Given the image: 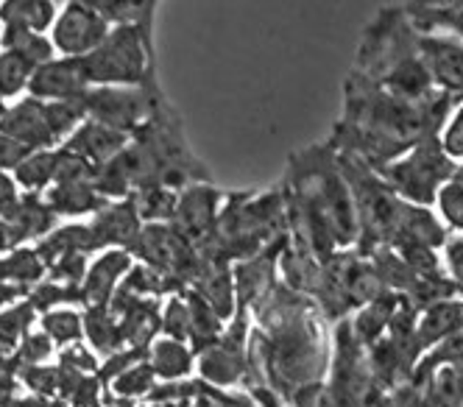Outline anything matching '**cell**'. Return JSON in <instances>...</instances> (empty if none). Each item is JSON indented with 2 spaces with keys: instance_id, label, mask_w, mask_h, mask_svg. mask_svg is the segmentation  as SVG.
Returning a JSON list of instances; mask_svg holds the SVG:
<instances>
[{
  "instance_id": "6da1fadb",
  "label": "cell",
  "mask_w": 463,
  "mask_h": 407,
  "mask_svg": "<svg viewBox=\"0 0 463 407\" xmlns=\"http://www.w3.org/2000/svg\"><path fill=\"white\" fill-rule=\"evenodd\" d=\"M90 87H148L156 84L154 28L115 25L109 37L81 59Z\"/></svg>"
},
{
  "instance_id": "7a4b0ae2",
  "label": "cell",
  "mask_w": 463,
  "mask_h": 407,
  "mask_svg": "<svg viewBox=\"0 0 463 407\" xmlns=\"http://www.w3.org/2000/svg\"><path fill=\"white\" fill-rule=\"evenodd\" d=\"M455 171L458 165L441 151L439 137H433L413 146L408 154L393 159L377 174L400 201L427 210L430 204H436L439 190L455 176Z\"/></svg>"
},
{
  "instance_id": "3957f363",
  "label": "cell",
  "mask_w": 463,
  "mask_h": 407,
  "mask_svg": "<svg viewBox=\"0 0 463 407\" xmlns=\"http://www.w3.org/2000/svg\"><path fill=\"white\" fill-rule=\"evenodd\" d=\"M128 254L182 288H190L195 282L198 254L174 223H146Z\"/></svg>"
},
{
  "instance_id": "277c9868",
  "label": "cell",
  "mask_w": 463,
  "mask_h": 407,
  "mask_svg": "<svg viewBox=\"0 0 463 407\" xmlns=\"http://www.w3.org/2000/svg\"><path fill=\"white\" fill-rule=\"evenodd\" d=\"M159 95V81L148 87H90L81 98V107L87 120L131 137L148 120Z\"/></svg>"
},
{
  "instance_id": "5b68a950",
  "label": "cell",
  "mask_w": 463,
  "mask_h": 407,
  "mask_svg": "<svg viewBox=\"0 0 463 407\" xmlns=\"http://www.w3.org/2000/svg\"><path fill=\"white\" fill-rule=\"evenodd\" d=\"M112 25L95 12L90 0L64 4L51 25V45L59 56L84 59L109 37Z\"/></svg>"
},
{
  "instance_id": "8992f818",
  "label": "cell",
  "mask_w": 463,
  "mask_h": 407,
  "mask_svg": "<svg viewBox=\"0 0 463 407\" xmlns=\"http://www.w3.org/2000/svg\"><path fill=\"white\" fill-rule=\"evenodd\" d=\"M223 195L226 193H221L213 185H190V187L179 190L174 226L193 243V249L215 234V223H218Z\"/></svg>"
},
{
  "instance_id": "52a82bcc",
  "label": "cell",
  "mask_w": 463,
  "mask_h": 407,
  "mask_svg": "<svg viewBox=\"0 0 463 407\" xmlns=\"http://www.w3.org/2000/svg\"><path fill=\"white\" fill-rule=\"evenodd\" d=\"M87 90H90V84L84 76L81 59L53 56L51 62L40 64L34 71L25 95L45 100V104H56V100H81L87 95Z\"/></svg>"
},
{
  "instance_id": "ba28073f",
  "label": "cell",
  "mask_w": 463,
  "mask_h": 407,
  "mask_svg": "<svg viewBox=\"0 0 463 407\" xmlns=\"http://www.w3.org/2000/svg\"><path fill=\"white\" fill-rule=\"evenodd\" d=\"M0 134L23 143L31 151H51L59 148L56 134L48 123V107L45 100L37 98H20L12 107H6V115L0 118Z\"/></svg>"
},
{
  "instance_id": "9c48e42d",
  "label": "cell",
  "mask_w": 463,
  "mask_h": 407,
  "mask_svg": "<svg viewBox=\"0 0 463 407\" xmlns=\"http://www.w3.org/2000/svg\"><path fill=\"white\" fill-rule=\"evenodd\" d=\"M419 56L427 76L441 92L463 98V40L441 33H419Z\"/></svg>"
},
{
  "instance_id": "30bf717a",
  "label": "cell",
  "mask_w": 463,
  "mask_h": 407,
  "mask_svg": "<svg viewBox=\"0 0 463 407\" xmlns=\"http://www.w3.org/2000/svg\"><path fill=\"white\" fill-rule=\"evenodd\" d=\"M288 243V237H282V241L266 246L260 254L243 260V262H235L232 265V279H235V298L241 308H254V304L266 296L277 282H279V254Z\"/></svg>"
},
{
  "instance_id": "8fae6325",
  "label": "cell",
  "mask_w": 463,
  "mask_h": 407,
  "mask_svg": "<svg viewBox=\"0 0 463 407\" xmlns=\"http://www.w3.org/2000/svg\"><path fill=\"white\" fill-rule=\"evenodd\" d=\"M87 226L92 232V249H95V254L98 251H109V249L128 251L131 246H135L137 234L143 229L131 198L104 204V207L92 215V223H87Z\"/></svg>"
},
{
  "instance_id": "7c38bea8",
  "label": "cell",
  "mask_w": 463,
  "mask_h": 407,
  "mask_svg": "<svg viewBox=\"0 0 463 407\" xmlns=\"http://www.w3.org/2000/svg\"><path fill=\"white\" fill-rule=\"evenodd\" d=\"M131 265H135V257H131L128 251H123V249L98 251V257L90 262L84 282H81L84 310L87 308H104V304H109Z\"/></svg>"
},
{
  "instance_id": "4fadbf2b",
  "label": "cell",
  "mask_w": 463,
  "mask_h": 407,
  "mask_svg": "<svg viewBox=\"0 0 463 407\" xmlns=\"http://www.w3.org/2000/svg\"><path fill=\"white\" fill-rule=\"evenodd\" d=\"M128 134H120L115 128H107L101 123L84 120L68 140H64V151H71L76 156H81L84 162H90L92 167L107 165L109 159H115L126 146H128Z\"/></svg>"
},
{
  "instance_id": "5bb4252c",
  "label": "cell",
  "mask_w": 463,
  "mask_h": 407,
  "mask_svg": "<svg viewBox=\"0 0 463 407\" xmlns=\"http://www.w3.org/2000/svg\"><path fill=\"white\" fill-rule=\"evenodd\" d=\"M6 221L14 226V232H17L23 246L28 241L40 243L45 234H51L56 229V215L48 207V201H45L43 193H20L17 207H14V213Z\"/></svg>"
},
{
  "instance_id": "9a60e30c",
  "label": "cell",
  "mask_w": 463,
  "mask_h": 407,
  "mask_svg": "<svg viewBox=\"0 0 463 407\" xmlns=\"http://www.w3.org/2000/svg\"><path fill=\"white\" fill-rule=\"evenodd\" d=\"M148 365L159 383H182L193 377L195 355L187 344L171 341V337H156L148 346Z\"/></svg>"
},
{
  "instance_id": "2e32d148",
  "label": "cell",
  "mask_w": 463,
  "mask_h": 407,
  "mask_svg": "<svg viewBox=\"0 0 463 407\" xmlns=\"http://www.w3.org/2000/svg\"><path fill=\"white\" fill-rule=\"evenodd\" d=\"M37 257L43 260V265H53L64 257L73 254H95L92 249V232L87 223H68V226H56L51 234H45L43 241L34 246Z\"/></svg>"
},
{
  "instance_id": "e0dca14e",
  "label": "cell",
  "mask_w": 463,
  "mask_h": 407,
  "mask_svg": "<svg viewBox=\"0 0 463 407\" xmlns=\"http://www.w3.org/2000/svg\"><path fill=\"white\" fill-rule=\"evenodd\" d=\"M48 207L53 210V215H64V218H81V215H95L104 207L101 195L95 193L92 182H73V185H53L45 193Z\"/></svg>"
},
{
  "instance_id": "ac0fdd59",
  "label": "cell",
  "mask_w": 463,
  "mask_h": 407,
  "mask_svg": "<svg viewBox=\"0 0 463 407\" xmlns=\"http://www.w3.org/2000/svg\"><path fill=\"white\" fill-rule=\"evenodd\" d=\"M400 301H402L400 296L391 293V290H385L380 298L369 301L366 308H360L357 316H354V321H349L354 341H357L360 346H374V344L380 341V337L388 332V324H391L396 308H400Z\"/></svg>"
},
{
  "instance_id": "d6986e66",
  "label": "cell",
  "mask_w": 463,
  "mask_h": 407,
  "mask_svg": "<svg viewBox=\"0 0 463 407\" xmlns=\"http://www.w3.org/2000/svg\"><path fill=\"white\" fill-rule=\"evenodd\" d=\"M187 301V313H190V335H187V346L193 349V355L198 357L202 352H207L213 344H218V337L223 335V321L215 316V310L210 304L198 296L193 288H187L184 293Z\"/></svg>"
},
{
  "instance_id": "ffe728a7",
  "label": "cell",
  "mask_w": 463,
  "mask_h": 407,
  "mask_svg": "<svg viewBox=\"0 0 463 407\" xmlns=\"http://www.w3.org/2000/svg\"><path fill=\"white\" fill-rule=\"evenodd\" d=\"M81 321H84V341L90 344V349L95 355H104V360H107L115 352L126 349L118 318L109 310V304H104V308H87L81 313Z\"/></svg>"
},
{
  "instance_id": "44dd1931",
  "label": "cell",
  "mask_w": 463,
  "mask_h": 407,
  "mask_svg": "<svg viewBox=\"0 0 463 407\" xmlns=\"http://www.w3.org/2000/svg\"><path fill=\"white\" fill-rule=\"evenodd\" d=\"M59 14L53 0H6L0 4V25H17L34 33H45Z\"/></svg>"
},
{
  "instance_id": "7402d4cb",
  "label": "cell",
  "mask_w": 463,
  "mask_h": 407,
  "mask_svg": "<svg viewBox=\"0 0 463 407\" xmlns=\"http://www.w3.org/2000/svg\"><path fill=\"white\" fill-rule=\"evenodd\" d=\"M59 159H61V146L51 151H34L23 159V165L12 174L14 185L20 193H45L56 182L59 171Z\"/></svg>"
},
{
  "instance_id": "603a6c76",
  "label": "cell",
  "mask_w": 463,
  "mask_h": 407,
  "mask_svg": "<svg viewBox=\"0 0 463 407\" xmlns=\"http://www.w3.org/2000/svg\"><path fill=\"white\" fill-rule=\"evenodd\" d=\"M37 329L48 337L56 349H68L73 344H84V321L73 308H59L37 316Z\"/></svg>"
},
{
  "instance_id": "cb8c5ba5",
  "label": "cell",
  "mask_w": 463,
  "mask_h": 407,
  "mask_svg": "<svg viewBox=\"0 0 463 407\" xmlns=\"http://www.w3.org/2000/svg\"><path fill=\"white\" fill-rule=\"evenodd\" d=\"M0 51L20 53L37 67L56 56L48 33H34V31L17 28V25H4V31H0Z\"/></svg>"
},
{
  "instance_id": "d4e9b609",
  "label": "cell",
  "mask_w": 463,
  "mask_h": 407,
  "mask_svg": "<svg viewBox=\"0 0 463 407\" xmlns=\"http://www.w3.org/2000/svg\"><path fill=\"white\" fill-rule=\"evenodd\" d=\"M43 279H45V265L37 257L34 246H31V249L20 246V249L9 251L6 257H0V282L34 288Z\"/></svg>"
},
{
  "instance_id": "484cf974",
  "label": "cell",
  "mask_w": 463,
  "mask_h": 407,
  "mask_svg": "<svg viewBox=\"0 0 463 407\" xmlns=\"http://www.w3.org/2000/svg\"><path fill=\"white\" fill-rule=\"evenodd\" d=\"M131 204H135V213L143 226L146 223H174L179 193L168 190V187H143L131 195Z\"/></svg>"
},
{
  "instance_id": "4316f807",
  "label": "cell",
  "mask_w": 463,
  "mask_h": 407,
  "mask_svg": "<svg viewBox=\"0 0 463 407\" xmlns=\"http://www.w3.org/2000/svg\"><path fill=\"white\" fill-rule=\"evenodd\" d=\"M34 321H37V313L31 310L28 301H20V304H14V308L0 313V365L14 355V349L31 332V324Z\"/></svg>"
},
{
  "instance_id": "83f0119b",
  "label": "cell",
  "mask_w": 463,
  "mask_h": 407,
  "mask_svg": "<svg viewBox=\"0 0 463 407\" xmlns=\"http://www.w3.org/2000/svg\"><path fill=\"white\" fill-rule=\"evenodd\" d=\"M156 374L151 371V365H148V357L143 360V363H137V365H131L128 371H123L120 377H115L112 383H109V388H104L109 396H115V399H123V402H135L137 404V399H148V393L156 388Z\"/></svg>"
},
{
  "instance_id": "f1b7e54d",
  "label": "cell",
  "mask_w": 463,
  "mask_h": 407,
  "mask_svg": "<svg viewBox=\"0 0 463 407\" xmlns=\"http://www.w3.org/2000/svg\"><path fill=\"white\" fill-rule=\"evenodd\" d=\"M25 301L31 304V310L37 316L59 308H71V304H81V288L79 285H59L51 279L37 282L34 288H28Z\"/></svg>"
},
{
  "instance_id": "f546056e",
  "label": "cell",
  "mask_w": 463,
  "mask_h": 407,
  "mask_svg": "<svg viewBox=\"0 0 463 407\" xmlns=\"http://www.w3.org/2000/svg\"><path fill=\"white\" fill-rule=\"evenodd\" d=\"M34 71H37V64H31L25 56L0 51V98L4 100L20 98L28 90V81L34 76Z\"/></svg>"
},
{
  "instance_id": "4dcf8cb0",
  "label": "cell",
  "mask_w": 463,
  "mask_h": 407,
  "mask_svg": "<svg viewBox=\"0 0 463 407\" xmlns=\"http://www.w3.org/2000/svg\"><path fill=\"white\" fill-rule=\"evenodd\" d=\"M187 335H190L187 301L182 293L168 296L162 301V310H159V337H171V341L187 344Z\"/></svg>"
},
{
  "instance_id": "1f68e13d",
  "label": "cell",
  "mask_w": 463,
  "mask_h": 407,
  "mask_svg": "<svg viewBox=\"0 0 463 407\" xmlns=\"http://www.w3.org/2000/svg\"><path fill=\"white\" fill-rule=\"evenodd\" d=\"M17 385L31 391V396H43V399H56L59 396V365H31L14 374Z\"/></svg>"
},
{
  "instance_id": "d6a6232c",
  "label": "cell",
  "mask_w": 463,
  "mask_h": 407,
  "mask_svg": "<svg viewBox=\"0 0 463 407\" xmlns=\"http://www.w3.org/2000/svg\"><path fill=\"white\" fill-rule=\"evenodd\" d=\"M436 204H439V213H441V223L444 229L449 226L452 232H463V185L449 179L439 195H436Z\"/></svg>"
},
{
  "instance_id": "836d02e7",
  "label": "cell",
  "mask_w": 463,
  "mask_h": 407,
  "mask_svg": "<svg viewBox=\"0 0 463 407\" xmlns=\"http://www.w3.org/2000/svg\"><path fill=\"white\" fill-rule=\"evenodd\" d=\"M146 357H148V352H143V349H120V352H115L112 357H107L101 365H98L95 380L101 383V388H109V383H112L115 377H120L123 371H128L131 365L143 363Z\"/></svg>"
},
{
  "instance_id": "e575fe53",
  "label": "cell",
  "mask_w": 463,
  "mask_h": 407,
  "mask_svg": "<svg viewBox=\"0 0 463 407\" xmlns=\"http://www.w3.org/2000/svg\"><path fill=\"white\" fill-rule=\"evenodd\" d=\"M441 151L455 162H463V98L455 104L452 115L447 118V123L441 126V137H439Z\"/></svg>"
},
{
  "instance_id": "d590c367",
  "label": "cell",
  "mask_w": 463,
  "mask_h": 407,
  "mask_svg": "<svg viewBox=\"0 0 463 407\" xmlns=\"http://www.w3.org/2000/svg\"><path fill=\"white\" fill-rule=\"evenodd\" d=\"M290 407H341L335 391L329 388L326 380L321 383H313V385H305L299 391H293L290 399H288Z\"/></svg>"
},
{
  "instance_id": "8d00e7d4",
  "label": "cell",
  "mask_w": 463,
  "mask_h": 407,
  "mask_svg": "<svg viewBox=\"0 0 463 407\" xmlns=\"http://www.w3.org/2000/svg\"><path fill=\"white\" fill-rule=\"evenodd\" d=\"M59 368H71L79 371V374H98V355L87 346V344H73L68 349H59Z\"/></svg>"
},
{
  "instance_id": "74e56055",
  "label": "cell",
  "mask_w": 463,
  "mask_h": 407,
  "mask_svg": "<svg viewBox=\"0 0 463 407\" xmlns=\"http://www.w3.org/2000/svg\"><path fill=\"white\" fill-rule=\"evenodd\" d=\"M28 154H34V151L25 148L23 143H17L12 137H6V134H0V171L4 174H14Z\"/></svg>"
},
{
  "instance_id": "f35d334b",
  "label": "cell",
  "mask_w": 463,
  "mask_h": 407,
  "mask_svg": "<svg viewBox=\"0 0 463 407\" xmlns=\"http://www.w3.org/2000/svg\"><path fill=\"white\" fill-rule=\"evenodd\" d=\"M17 201H20V187L14 185V176L0 171V218L6 221L14 213Z\"/></svg>"
},
{
  "instance_id": "ab89813d",
  "label": "cell",
  "mask_w": 463,
  "mask_h": 407,
  "mask_svg": "<svg viewBox=\"0 0 463 407\" xmlns=\"http://www.w3.org/2000/svg\"><path fill=\"white\" fill-rule=\"evenodd\" d=\"M444 257H447L449 274H452L455 282L460 285V279H463V234H460V237H447V243H444Z\"/></svg>"
},
{
  "instance_id": "60d3db41",
  "label": "cell",
  "mask_w": 463,
  "mask_h": 407,
  "mask_svg": "<svg viewBox=\"0 0 463 407\" xmlns=\"http://www.w3.org/2000/svg\"><path fill=\"white\" fill-rule=\"evenodd\" d=\"M20 246H23V243H20V237H17L14 226H12L9 221L0 218V254H9V251H14V249H20Z\"/></svg>"
},
{
  "instance_id": "b9f144b4",
  "label": "cell",
  "mask_w": 463,
  "mask_h": 407,
  "mask_svg": "<svg viewBox=\"0 0 463 407\" xmlns=\"http://www.w3.org/2000/svg\"><path fill=\"white\" fill-rule=\"evenodd\" d=\"M452 179L463 185V165H458V171H455V176H452Z\"/></svg>"
},
{
  "instance_id": "7bdbcfd3",
  "label": "cell",
  "mask_w": 463,
  "mask_h": 407,
  "mask_svg": "<svg viewBox=\"0 0 463 407\" xmlns=\"http://www.w3.org/2000/svg\"><path fill=\"white\" fill-rule=\"evenodd\" d=\"M137 407H174V404H154V402H146V404H137Z\"/></svg>"
},
{
  "instance_id": "ee69618b",
  "label": "cell",
  "mask_w": 463,
  "mask_h": 407,
  "mask_svg": "<svg viewBox=\"0 0 463 407\" xmlns=\"http://www.w3.org/2000/svg\"><path fill=\"white\" fill-rule=\"evenodd\" d=\"M6 107H9V104H6V100H4V98H0V118H4V115H6Z\"/></svg>"
},
{
  "instance_id": "f6af8a7d",
  "label": "cell",
  "mask_w": 463,
  "mask_h": 407,
  "mask_svg": "<svg viewBox=\"0 0 463 407\" xmlns=\"http://www.w3.org/2000/svg\"><path fill=\"white\" fill-rule=\"evenodd\" d=\"M0 31H4V25H0Z\"/></svg>"
},
{
  "instance_id": "bcb514c9",
  "label": "cell",
  "mask_w": 463,
  "mask_h": 407,
  "mask_svg": "<svg viewBox=\"0 0 463 407\" xmlns=\"http://www.w3.org/2000/svg\"><path fill=\"white\" fill-rule=\"evenodd\" d=\"M460 285H463V279H460Z\"/></svg>"
}]
</instances>
